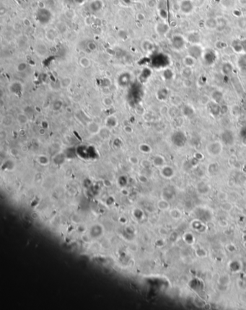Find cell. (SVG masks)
I'll return each mask as SVG.
<instances>
[{"instance_id":"obj_1","label":"cell","mask_w":246,"mask_h":310,"mask_svg":"<svg viewBox=\"0 0 246 310\" xmlns=\"http://www.w3.org/2000/svg\"><path fill=\"white\" fill-rule=\"evenodd\" d=\"M37 21L41 25H46V24L49 23L51 22V20H52L53 15L51 13V12L47 8H39L37 10L36 15Z\"/></svg>"},{"instance_id":"obj_2","label":"cell","mask_w":246,"mask_h":310,"mask_svg":"<svg viewBox=\"0 0 246 310\" xmlns=\"http://www.w3.org/2000/svg\"><path fill=\"white\" fill-rule=\"evenodd\" d=\"M203 59L206 65H212L217 60V54L212 49H207L203 53Z\"/></svg>"},{"instance_id":"obj_3","label":"cell","mask_w":246,"mask_h":310,"mask_svg":"<svg viewBox=\"0 0 246 310\" xmlns=\"http://www.w3.org/2000/svg\"><path fill=\"white\" fill-rule=\"evenodd\" d=\"M188 55L194 59H198L203 55V50L198 44H191L188 49Z\"/></svg>"},{"instance_id":"obj_4","label":"cell","mask_w":246,"mask_h":310,"mask_svg":"<svg viewBox=\"0 0 246 310\" xmlns=\"http://www.w3.org/2000/svg\"><path fill=\"white\" fill-rule=\"evenodd\" d=\"M171 45L174 49L180 51L185 46V40L180 35H175L171 39Z\"/></svg>"},{"instance_id":"obj_5","label":"cell","mask_w":246,"mask_h":310,"mask_svg":"<svg viewBox=\"0 0 246 310\" xmlns=\"http://www.w3.org/2000/svg\"><path fill=\"white\" fill-rule=\"evenodd\" d=\"M194 9V4L191 0H183L180 4V10L183 14H190Z\"/></svg>"},{"instance_id":"obj_6","label":"cell","mask_w":246,"mask_h":310,"mask_svg":"<svg viewBox=\"0 0 246 310\" xmlns=\"http://www.w3.org/2000/svg\"><path fill=\"white\" fill-rule=\"evenodd\" d=\"M154 65L158 67H166L169 64V58L164 54H158L154 60Z\"/></svg>"},{"instance_id":"obj_7","label":"cell","mask_w":246,"mask_h":310,"mask_svg":"<svg viewBox=\"0 0 246 310\" xmlns=\"http://www.w3.org/2000/svg\"><path fill=\"white\" fill-rule=\"evenodd\" d=\"M10 91L15 95H20L23 91V86L18 81L13 82L10 86Z\"/></svg>"},{"instance_id":"obj_8","label":"cell","mask_w":246,"mask_h":310,"mask_svg":"<svg viewBox=\"0 0 246 310\" xmlns=\"http://www.w3.org/2000/svg\"><path fill=\"white\" fill-rule=\"evenodd\" d=\"M104 7L103 1L102 0H93L90 3V9L91 10V11L97 12L100 11Z\"/></svg>"},{"instance_id":"obj_9","label":"cell","mask_w":246,"mask_h":310,"mask_svg":"<svg viewBox=\"0 0 246 310\" xmlns=\"http://www.w3.org/2000/svg\"><path fill=\"white\" fill-rule=\"evenodd\" d=\"M105 127H108L110 129H113L115 128L119 124V121L115 116H109L105 120Z\"/></svg>"},{"instance_id":"obj_10","label":"cell","mask_w":246,"mask_h":310,"mask_svg":"<svg viewBox=\"0 0 246 310\" xmlns=\"http://www.w3.org/2000/svg\"><path fill=\"white\" fill-rule=\"evenodd\" d=\"M100 125L95 122H90L87 124V129L90 134H97L100 132Z\"/></svg>"},{"instance_id":"obj_11","label":"cell","mask_w":246,"mask_h":310,"mask_svg":"<svg viewBox=\"0 0 246 310\" xmlns=\"http://www.w3.org/2000/svg\"><path fill=\"white\" fill-rule=\"evenodd\" d=\"M131 79V75L129 72H124L121 74L120 76H119V83L120 84V86H128V84L130 83Z\"/></svg>"},{"instance_id":"obj_12","label":"cell","mask_w":246,"mask_h":310,"mask_svg":"<svg viewBox=\"0 0 246 310\" xmlns=\"http://www.w3.org/2000/svg\"><path fill=\"white\" fill-rule=\"evenodd\" d=\"M172 140L174 141L175 144L178 145V143L184 144L186 141V135L184 134L183 132H180V131H178L172 135Z\"/></svg>"},{"instance_id":"obj_13","label":"cell","mask_w":246,"mask_h":310,"mask_svg":"<svg viewBox=\"0 0 246 310\" xmlns=\"http://www.w3.org/2000/svg\"><path fill=\"white\" fill-rule=\"evenodd\" d=\"M187 40L191 44H198L201 40V36H200V34L197 32H193V33H189L188 35Z\"/></svg>"},{"instance_id":"obj_14","label":"cell","mask_w":246,"mask_h":310,"mask_svg":"<svg viewBox=\"0 0 246 310\" xmlns=\"http://www.w3.org/2000/svg\"><path fill=\"white\" fill-rule=\"evenodd\" d=\"M209 109L210 112L211 113V114L214 116H217L220 114V112L222 111V108H220L219 106L218 105L217 103L214 101H211L209 103Z\"/></svg>"},{"instance_id":"obj_15","label":"cell","mask_w":246,"mask_h":310,"mask_svg":"<svg viewBox=\"0 0 246 310\" xmlns=\"http://www.w3.org/2000/svg\"><path fill=\"white\" fill-rule=\"evenodd\" d=\"M169 30L168 25L164 23H158L156 26V30L158 33L160 35H164L167 33Z\"/></svg>"},{"instance_id":"obj_16","label":"cell","mask_w":246,"mask_h":310,"mask_svg":"<svg viewBox=\"0 0 246 310\" xmlns=\"http://www.w3.org/2000/svg\"><path fill=\"white\" fill-rule=\"evenodd\" d=\"M72 80H71V78L69 77H64V78H61L59 81V86L62 89H66L71 85Z\"/></svg>"},{"instance_id":"obj_17","label":"cell","mask_w":246,"mask_h":310,"mask_svg":"<svg viewBox=\"0 0 246 310\" xmlns=\"http://www.w3.org/2000/svg\"><path fill=\"white\" fill-rule=\"evenodd\" d=\"M63 106H64V102L61 99H56L52 102L51 108L54 111H59L63 108Z\"/></svg>"},{"instance_id":"obj_18","label":"cell","mask_w":246,"mask_h":310,"mask_svg":"<svg viewBox=\"0 0 246 310\" xmlns=\"http://www.w3.org/2000/svg\"><path fill=\"white\" fill-rule=\"evenodd\" d=\"M217 18L215 19V18H208L207 20H206L205 21V25L206 26V28L209 29H216L217 28Z\"/></svg>"},{"instance_id":"obj_19","label":"cell","mask_w":246,"mask_h":310,"mask_svg":"<svg viewBox=\"0 0 246 310\" xmlns=\"http://www.w3.org/2000/svg\"><path fill=\"white\" fill-rule=\"evenodd\" d=\"M98 134H99L100 137L102 139H104V140L108 139L110 135V129L108 128V127H105H105H101V128H100V132H99V133Z\"/></svg>"},{"instance_id":"obj_20","label":"cell","mask_w":246,"mask_h":310,"mask_svg":"<svg viewBox=\"0 0 246 310\" xmlns=\"http://www.w3.org/2000/svg\"><path fill=\"white\" fill-rule=\"evenodd\" d=\"M237 65L242 71H246V53L239 57L237 60Z\"/></svg>"},{"instance_id":"obj_21","label":"cell","mask_w":246,"mask_h":310,"mask_svg":"<svg viewBox=\"0 0 246 310\" xmlns=\"http://www.w3.org/2000/svg\"><path fill=\"white\" fill-rule=\"evenodd\" d=\"M79 64L82 67L85 68H89L91 65V61L90 60V59L87 57H82L80 58L79 59Z\"/></svg>"},{"instance_id":"obj_22","label":"cell","mask_w":246,"mask_h":310,"mask_svg":"<svg viewBox=\"0 0 246 310\" xmlns=\"http://www.w3.org/2000/svg\"><path fill=\"white\" fill-rule=\"evenodd\" d=\"M28 121H29V117L26 114H25L21 113V114H18V116H17V122H18L20 124H21V125H23V124H27L28 122Z\"/></svg>"},{"instance_id":"obj_23","label":"cell","mask_w":246,"mask_h":310,"mask_svg":"<svg viewBox=\"0 0 246 310\" xmlns=\"http://www.w3.org/2000/svg\"><path fill=\"white\" fill-rule=\"evenodd\" d=\"M232 47L233 49V50L237 53H240L242 52V47L241 44V41L239 40H235L233 41L232 43Z\"/></svg>"},{"instance_id":"obj_24","label":"cell","mask_w":246,"mask_h":310,"mask_svg":"<svg viewBox=\"0 0 246 310\" xmlns=\"http://www.w3.org/2000/svg\"><path fill=\"white\" fill-rule=\"evenodd\" d=\"M232 69H233V68H232V64H230V63H224L222 66V71L223 72L224 74L227 75H229L230 74H231Z\"/></svg>"},{"instance_id":"obj_25","label":"cell","mask_w":246,"mask_h":310,"mask_svg":"<svg viewBox=\"0 0 246 310\" xmlns=\"http://www.w3.org/2000/svg\"><path fill=\"white\" fill-rule=\"evenodd\" d=\"M167 95H168V91H167L166 88H162V89L159 90L158 93H157V97L160 100H164L166 99Z\"/></svg>"},{"instance_id":"obj_26","label":"cell","mask_w":246,"mask_h":310,"mask_svg":"<svg viewBox=\"0 0 246 310\" xmlns=\"http://www.w3.org/2000/svg\"><path fill=\"white\" fill-rule=\"evenodd\" d=\"M46 38L49 41H54L56 38V34L55 30L54 29H49L46 33Z\"/></svg>"},{"instance_id":"obj_27","label":"cell","mask_w":246,"mask_h":310,"mask_svg":"<svg viewBox=\"0 0 246 310\" xmlns=\"http://www.w3.org/2000/svg\"><path fill=\"white\" fill-rule=\"evenodd\" d=\"M111 80L108 78H103L100 80V86L104 88H108L111 86Z\"/></svg>"},{"instance_id":"obj_28","label":"cell","mask_w":246,"mask_h":310,"mask_svg":"<svg viewBox=\"0 0 246 310\" xmlns=\"http://www.w3.org/2000/svg\"><path fill=\"white\" fill-rule=\"evenodd\" d=\"M212 97H213V99L214 100V102H216V103H219L220 101L222 100L223 95L221 92L217 91H215L214 93H213Z\"/></svg>"},{"instance_id":"obj_29","label":"cell","mask_w":246,"mask_h":310,"mask_svg":"<svg viewBox=\"0 0 246 310\" xmlns=\"http://www.w3.org/2000/svg\"><path fill=\"white\" fill-rule=\"evenodd\" d=\"M23 113L25 114L30 118V117H32L34 114V108L30 106H27L24 108Z\"/></svg>"},{"instance_id":"obj_30","label":"cell","mask_w":246,"mask_h":310,"mask_svg":"<svg viewBox=\"0 0 246 310\" xmlns=\"http://www.w3.org/2000/svg\"><path fill=\"white\" fill-rule=\"evenodd\" d=\"M17 71L18 72H25V70H26L27 69H28V64L25 62H20L19 64L17 65Z\"/></svg>"},{"instance_id":"obj_31","label":"cell","mask_w":246,"mask_h":310,"mask_svg":"<svg viewBox=\"0 0 246 310\" xmlns=\"http://www.w3.org/2000/svg\"><path fill=\"white\" fill-rule=\"evenodd\" d=\"M102 104L106 107H110L113 104V100H112L111 98L110 97H105V98H102Z\"/></svg>"},{"instance_id":"obj_32","label":"cell","mask_w":246,"mask_h":310,"mask_svg":"<svg viewBox=\"0 0 246 310\" xmlns=\"http://www.w3.org/2000/svg\"><path fill=\"white\" fill-rule=\"evenodd\" d=\"M194 60L195 59L194 58L191 57L190 56L188 55V57H186L184 59V63H185L186 67H191L194 64Z\"/></svg>"},{"instance_id":"obj_33","label":"cell","mask_w":246,"mask_h":310,"mask_svg":"<svg viewBox=\"0 0 246 310\" xmlns=\"http://www.w3.org/2000/svg\"><path fill=\"white\" fill-rule=\"evenodd\" d=\"M191 74H192V70H191V68L189 67H186L181 72V75H183V76L186 78H189Z\"/></svg>"},{"instance_id":"obj_34","label":"cell","mask_w":246,"mask_h":310,"mask_svg":"<svg viewBox=\"0 0 246 310\" xmlns=\"http://www.w3.org/2000/svg\"><path fill=\"white\" fill-rule=\"evenodd\" d=\"M142 46H143V49H144V51L148 52V51H150L152 49L153 45H152V44L151 42L149 41H144V43H143V44H142Z\"/></svg>"},{"instance_id":"obj_35","label":"cell","mask_w":246,"mask_h":310,"mask_svg":"<svg viewBox=\"0 0 246 310\" xmlns=\"http://www.w3.org/2000/svg\"><path fill=\"white\" fill-rule=\"evenodd\" d=\"M172 72L171 69H167L163 72V77L165 80H170L172 78Z\"/></svg>"},{"instance_id":"obj_36","label":"cell","mask_w":246,"mask_h":310,"mask_svg":"<svg viewBox=\"0 0 246 310\" xmlns=\"http://www.w3.org/2000/svg\"><path fill=\"white\" fill-rule=\"evenodd\" d=\"M237 24H238L239 27L240 28L245 29L246 28V18L245 17H242V18H239L238 21H237Z\"/></svg>"},{"instance_id":"obj_37","label":"cell","mask_w":246,"mask_h":310,"mask_svg":"<svg viewBox=\"0 0 246 310\" xmlns=\"http://www.w3.org/2000/svg\"><path fill=\"white\" fill-rule=\"evenodd\" d=\"M87 47H88V49L90 51V52H94V51L96 50L97 48H98L97 47L96 44L93 41L89 42V43L87 44Z\"/></svg>"},{"instance_id":"obj_38","label":"cell","mask_w":246,"mask_h":310,"mask_svg":"<svg viewBox=\"0 0 246 310\" xmlns=\"http://www.w3.org/2000/svg\"><path fill=\"white\" fill-rule=\"evenodd\" d=\"M41 49L38 46H37V52L39 54H41V55H43V54H46L47 49L43 44H41Z\"/></svg>"},{"instance_id":"obj_39","label":"cell","mask_w":246,"mask_h":310,"mask_svg":"<svg viewBox=\"0 0 246 310\" xmlns=\"http://www.w3.org/2000/svg\"><path fill=\"white\" fill-rule=\"evenodd\" d=\"M3 122H4L5 126H10V124L13 123V119L9 117V116H7L3 119Z\"/></svg>"},{"instance_id":"obj_40","label":"cell","mask_w":246,"mask_h":310,"mask_svg":"<svg viewBox=\"0 0 246 310\" xmlns=\"http://www.w3.org/2000/svg\"><path fill=\"white\" fill-rule=\"evenodd\" d=\"M124 131H125L126 133H127V134L132 133L133 131H134V129H133L132 127H131V126H130V125H125V126H124Z\"/></svg>"},{"instance_id":"obj_41","label":"cell","mask_w":246,"mask_h":310,"mask_svg":"<svg viewBox=\"0 0 246 310\" xmlns=\"http://www.w3.org/2000/svg\"><path fill=\"white\" fill-rule=\"evenodd\" d=\"M41 125L42 128H44L46 129H47L49 127V124L46 120L41 121Z\"/></svg>"},{"instance_id":"obj_42","label":"cell","mask_w":246,"mask_h":310,"mask_svg":"<svg viewBox=\"0 0 246 310\" xmlns=\"http://www.w3.org/2000/svg\"><path fill=\"white\" fill-rule=\"evenodd\" d=\"M241 44L242 47V51H243V52L246 53V38L243 39V40H241Z\"/></svg>"},{"instance_id":"obj_43","label":"cell","mask_w":246,"mask_h":310,"mask_svg":"<svg viewBox=\"0 0 246 310\" xmlns=\"http://www.w3.org/2000/svg\"><path fill=\"white\" fill-rule=\"evenodd\" d=\"M38 133L41 134V135H44L46 133V129H44V128H41L40 129L38 130Z\"/></svg>"},{"instance_id":"obj_44","label":"cell","mask_w":246,"mask_h":310,"mask_svg":"<svg viewBox=\"0 0 246 310\" xmlns=\"http://www.w3.org/2000/svg\"><path fill=\"white\" fill-rule=\"evenodd\" d=\"M137 18H138V20H144V16L142 14H141V13H139V14H138L137 15Z\"/></svg>"},{"instance_id":"obj_45","label":"cell","mask_w":246,"mask_h":310,"mask_svg":"<svg viewBox=\"0 0 246 310\" xmlns=\"http://www.w3.org/2000/svg\"><path fill=\"white\" fill-rule=\"evenodd\" d=\"M74 2H76L78 4H82L85 2V0H74Z\"/></svg>"},{"instance_id":"obj_46","label":"cell","mask_w":246,"mask_h":310,"mask_svg":"<svg viewBox=\"0 0 246 310\" xmlns=\"http://www.w3.org/2000/svg\"><path fill=\"white\" fill-rule=\"evenodd\" d=\"M123 1L125 2L126 4H130V3L131 2V0H123Z\"/></svg>"},{"instance_id":"obj_47","label":"cell","mask_w":246,"mask_h":310,"mask_svg":"<svg viewBox=\"0 0 246 310\" xmlns=\"http://www.w3.org/2000/svg\"><path fill=\"white\" fill-rule=\"evenodd\" d=\"M131 1H136V0H131Z\"/></svg>"}]
</instances>
